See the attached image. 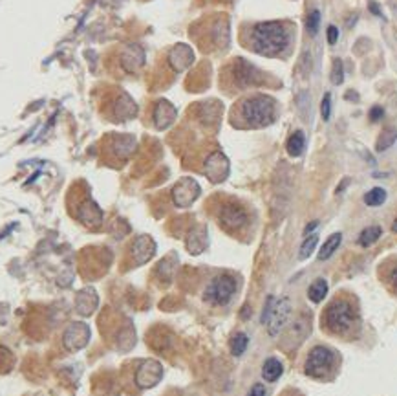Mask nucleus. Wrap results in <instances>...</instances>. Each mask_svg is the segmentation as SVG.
<instances>
[{"label": "nucleus", "instance_id": "obj_22", "mask_svg": "<svg viewBox=\"0 0 397 396\" xmlns=\"http://www.w3.org/2000/svg\"><path fill=\"white\" fill-rule=\"evenodd\" d=\"M317 244H319V235L317 233H311V235H308V237L304 238V243H302V246H300V252H299V259L300 261H304V259H308L311 253L315 252V247H317Z\"/></svg>", "mask_w": 397, "mask_h": 396}, {"label": "nucleus", "instance_id": "obj_5", "mask_svg": "<svg viewBox=\"0 0 397 396\" xmlns=\"http://www.w3.org/2000/svg\"><path fill=\"white\" fill-rule=\"evenodd\" d=\"M236 279L233 275H218V277L212 279L205 288V301H209L211 305H227V303L233 299L236 292Z\"/></svg>", "mask_w": 397, "mask_h": 396}, {"label": "nucleus", "instance_id": "obj_28", "mask_svg": "<svg viewBox=\"0 0 397 396\" xmlns=\"http://www.w3.org/2000/svg\"><path fill=\"white\" fill-rule=\"evenodd\" d=\"M320 114H322L324 121L332 118V94H324L322 103H320Z\"/></svg>", "mask_w": 397, "mask_h": 396}, {"label": "nucleus", "instance_id": "obj_14", "mask_svg": "<svg viewBox=\"0 0 397 396\" xmlns=\"http://www.w3.org/2000/svg\"><path fill=\"white\" fill-rule=\"evenodd\" d=\"M88 337V327H86L84 323H74V325L66 330V334H64V345L68 346V349L72 346V351H74V349H81V346L86 345Z\"/></svg>", "mask_w": 397, "mask_h": 396}, {"label": "nucleus", "instance_id": "obj_2", "mask_svg": "<svg viewBox=\"0 0 397 396\" xmlns=\"http://www.w3.org/2000/svg\"><path fill=\"white\" fill-rule=\"evenodd\" d=\"M240 118L245 127H267L277 118V103L270 96H253L240 103Z\"/></svg>", "mask_w": 397, "mask_h": 396}, {"label": "nucleus", "instance_id": "obj_27", "mask_svg": "<svg viewBox=\"0 0 397 396\" xmlns=\"http://www.w3.org/2000/svg\"><path fill=\"white\" fill-rule=\"evenodd\" d=\"M306 26H308L309 33L317 35L319 26H320V11H317V10L311 11V13L308 15V22H306Z\"/></svg>", "mask_w": 397, "mask_h": 396}, {"label": "nucleus", "instance_id": "obj_4", "mask_svg": "<svg viewBox=\"0 0 397 396\" xmlns=\"http://www.w3.org/2000/svg\"><path fill=\"white\" fill-rule=\"evenodd\" d=\"M335 352L328 346H315L306 360V374L311 378H326L334 371Z\"/></svg>", "mask_w": 397, "mask_h": 396}, {"label": "nucleus", "instance_id": "obj_7", "mask_svg": "<svg viewBox=\"0 0 397 396\" xmlns=\"http://www.w3.org/2000/svg\"><path fill=\"white\" fill-rule=\"evenodd\" d=\"M290 314H291V303L288 297H280L279 301L275 299L273 303V307H271V312L267 314L265 317V327H267V332H270V336H277L284 325L288 323L290 319Z\"/></svg>", "mask_w": 397, "mask_h": 396}, {"label": "nucleus", "instance_id": "obj_33", "mask_svg": "<svg viewBox=\"0 0 397 396\" xmlns=\"http://www.w3.org/2000/svg\"><path fill=\"white\" fill-rule=\"evenodd\" d=\"M392 281H394V287L397 288V268L394 270V273H392Z\"/></svg>", "mask_w": 397, "mask_h": 396}, {"label": "nucleus", "instance_id": "obj_26", "mask_svg": "<svg viewBox=\"0 0 397 396\" xmlns=\"http://www.w3.org/2000/svg\"><path fill=\"white\" fill-rule=\"evenodd\" d=\"M329 79H332V83L334 84H343L344 66H343V61L341 59L334 61V68H332V75H329Z\"/></svg>", "mask_w": 397, "mask_h": 396}, {"label": "nucleus", "instance_id": "obj_12", "mask_svg": "<svg viewBox=\"0 0 397 396\" xmlns=\"http://www.w3.org/2000/svg\"><path fill=\"white\" fill-rule=\"evenodd\" d=\"M178 112L174 109V105L169 103L167 99H159L154 107V112H153V121L156 125L157 130H163L171 127L174 123V119H176Z\"/></svg>", "mask_w": 397, "mask_h": 396}, {"label": "nucleus", "instance_id": "obj_24", "mask_svg": "<svg viewBox=\"0 0 397 396\" xmlns=\"http://www.w3.org/2000/svg\"><path fill=\"white\" fill-rule=\"evenodd\" d=\"M247 345H249V337H247V334L238 332V334L231 340V352H233L235 356H242L245 352V349H247Z\"/></svg>", "mask_w": 397, "mask_h": 396}, {"label": "nucleus", "instance_id": "obj_23", "mask_svg": "<svg viewBox=\"0 0 397 396\" xmlns=\"http://www.w3.org/2000/svg\"><path fill=\"white\" fill-rule=\"evenodd\" d=\"M384 200H387V191L382 188H373L364 195V204H366V206H372V208L381 206Z\"/></svg>", "mask_w": 397, "mask_h": 396}, {"label": "nucleus", "instance_id": "obj_31", "mask_svg": "<svg viewBox=\"0 0 397 396\" xmlns=\"http://www.w3.org/2000/svg\"><path fill=\"white\" fill-rule=\"evenodd\" d=\"M247 396H265V387L262 383H256V386H253V389H251Z\"/></svg>", "mask_w": 397, "mask_h": 396}, {"label": "nucleus", "instance_id": "obj_30", "mask_svg": "<svg viewBox=\"0 0 397 396\" xmlns=\"http://www.w3.org/2000/svg\"><path fill=\"white\" fill-rule=\"evenodd\" d=\"M338 40V30L335 26H329L328 28V43L329 45H335Z\"/></svg>", "mask_w": 397, "mask_h": 396}, {"label": "nucleus", "instance_id": "obj_13", "mask_svg": "<svg viewBox=\"0 0 397 396\" xmlns=\"http://www.w3.org/2000/svg\"><path fill=\"white\" fill-rule=\"evenodd\" d=\"M145 65V52L139 45L125 46L121 54V66L127 72H136L138 68Z\"/></svg>", "mask_w": 397, "mask_h": 396}, {"label": "nucleus", "instance_id": "obj_29", "mask_svg": "<svg viewBox=\"0 0 397 396\" xmlns=\"http://www.w3.org/2000/svg\"><path fill=\"white\" fill-rule=\"evenodd\" d=\"M382 116H384L382 107H373V109L370 110V119H372V121H379V119H382Z\"/></svg>", "mask_w": 397, "mask_h": 396}, {"label": "nucleus", "instance_id": "obj_34", "mask_svg": "<svg viewBox=\"0 0 397 396\" xmlns=\"http://www.w3.org/2000/svg\"><path fill=\"white\" fill-rule=\"evenodd\" d=\"M392 231H394V233H397V218H396V222L392 224Z\"/></svg>", "mask_w": 397, "mask_h": 396}, {"label": "nucleus", "instance_id": "obj_32", "mask_svg": "<svg viewBox=\"0 0 397 396\" xmlns=\"http://www.w3.org/2000/svg\"><path fill=\"white\" fill-rule=\"evenodd\" d=\"M317 226H319V222H317V220H315V222L309 224V226H306V229H304V237H308V235H311V233H313V229L317 228Z\"/></svg>", "mask_w": 397, "mask_h": 396}, {"label": "nucleus", "instance_id": "obj_18", "mask_svg": "<svg viewBox=\"0 0 397 396\" xmlns=\"http://www.w3.org/2000/svg\"><path fill=\"white\" fill-rule=\"evenodd\" d=\"M286 148H288L290 156L299 158L300 154L304 153V148H306L304 132H302V130H297V132L291 134L290 139H288V144H286Z\"/></svg>", "mask_w": 397, "mask_h": 396}, {"label": "nucleus", "instance_id": "obj_16", "mask_svg": "<svg viewBox=\"0 0 397 396\" xmlns=\"http://www.w3.org/2000/svg\"><path fill=\"white\" fill-rule=\"evenodd\" d=\"M154 250H156V246H154V241L150 237L143 235V237L136 238V243L132 244V255L136 259V264L147 263L148 259L154 255Z\"/></svg>", "mask_w": 397, "mask_h": 396}, {"label": "nucleus", "instance_id": "obj_20", "mask_svg": "<svg viewBox=\"0 0 397 396\" xmlns=\"http://www.w3.org/2000/svg\"><path fill=\"white\" fill-rule=\"evenodd\" d=\"M326 294H328V282L324 281V279H317V281L311 284V287L308 288V297L309 301L313 303H320L326 297Z\"/></svg>", "mask_w": 397, "mask_h": 396}, {"label": "nucleus", "instance_id": "obj_15", "mask_svg": "<svg viewBox=\"0 0 397 396\" xmlns=\"http://www.w3.org/2000/svg\"><path fill=\"white\" fill-rule=\"evenodd\" d=\"M77 218L81 222H84L86 226H92V228H98L101 220H103V211L92 202V200H84L81 206L77 208Z\"/></svg>", "mask_w": 397, "mask_h": 396}, {"label": "nucleus", "instance_id": "obj_11", "mask_svg": "<svg viewBox=\"0 0 397 396\" xmlns=\"http://www.w3.org/2000/svg\"><path fill=\"white\" fill-rule=\"evenodd\" d=\"M233 79L238 86H253V84L260 83V74L258 70L253 65H249L247 61L244 59H236L235 61V68H233Z\"/></svg>", "mask_w": 397, "mask_h": 396}, {"label": "nucleus", "instance_id": "obj_8", "mask_svg": "<svg viewBox=\"0 0 397 396\" xmlns=\"http://www.w3.org/2000/svg\"><path fill=\"white\" fill-rule=\"evenodd\" d=\"M200 197V185L192 178H183L172 189V198L178 208H187L191 206L196 198Z\"/></svg>", "mask_w": 397, "mask_h": 396}, {"label": "nucleus", "instance_id": "obj_21", "mask_svg": "<svg viewBox=\"0 0 397 396\" xmlns=\"http://www.w3.org/2000/svg\"><path fill=\"white\" fill-rule=\"evenodd\" d=\"M381 233H382V229L379 228V226H370V228L361 231V235H359V244L364 247L372 246V244L377 243L379 237H381Z\"/></svg>", "mask_w": 397, "mask_h": 396}, {"label": "nucleus", "instance_id": "obj_6", "mask_svg": "<svg viewBox=\"0 0 397 396\" xmlns=\"http://www.w3.org/2000/svg\"><path fill=\"white\" fill-rule=\"evenodd\" d=\"M218 220H220V226L227 231L235 233L240 231L242 228L247 226V211L242 208L240 204L236 202H227L220 208V213H218Z\"/></svg>", "mask_w": 397, "mask_h": 396}, {"label": "nucleus", "instance_id": "obj_3", "mask_svg": "<svg viewBox=\"0 0 397 396\" xmlns=\"http://www.w3.org/2000/svg\"><path fill=\"white\" fill-rule=\"evenodd\" d=\"M324 323L335 334H344L355 323V308L346 299H337L329 305L326 314H324Z\"/></svg>", "mask_w": 397, "mask_h": 396}, {"label": "nucleus", "instance_id": "obj_10", "mask_svg": "<svg viewBox=\"0 0 397 396\" xmlns=\"http://www.w3.org/2000/svg\"><path fill=\"white\" fill-rule=\"evenodd\" d=\"M167 61L169 66H171L174 72H185V70L191 68L192 63H194V52H192L191 46L176 45L169 52Z\"/></svg>", "mask_w": 397, "mask_h": 396}, {"label": "nucleus", "instance_id": "obj_1", "mask_svg": "<svg viewBox=\"0 0 397 396\" xmlns=\"http://www.w3.org/2000/svg\"><path fill=\"white\" fill-rule=\"evenodd\" d=\"M290 40V28L284 22L270 20V22H258V24L251 26L249 37H247L245 45L255 54L277 57L288 50Z\"/></svg>", "mask_w": 397, "mask_h": 396}, {"label": "nucleus", "instance_id": "obj_19", "mask_svg": "<svg viewBox=\"0 0 397 396\" xmlns=\"http://www.w3.org/2000/svg\"><path fill=\"white\" fill-rule=\"evenodd\" d=\"M282 371H284L282 363L277 358H270V360H265L264 367H262V376L265 381H277L282 376Z\"/></svg>", "mask_w": 397, "mask_h": 396}, {"label": "nucleus", "instance_id": "obj_9", "mask_svg": "<svg viewBox=\"0 0 397 396\" xmlns=\"http://www.w3.org/2000/svg\"><path fill=\"white\" fill-rule=\"evenodd\" d=\"M203 171H205L207 178L211 182H224L227 178V174H229V162L221 153H212L205 160V169Z\"/></svg>", "mask_w": 397, "mask_h": 396}, {"label": "nucleus", "instance_id": "obj_17", "mask_svg": "<svg viewBox=\"0 0 397 396\" xmlns=\"http://www.w3.org/2000/svg\"><path fill=\"white\" fill-rule=\"evenodd\" d=\"M341 243H343V233H334V235H329V237L326 238V243L322 244V247H320L319 261H328V259L337 252Z\"/></svg>", "mask_w": 397, "mask_h": 396}, {"label": "nucleus", "instance_id": "obj_25", "mask_svg": "<svg viewBox=\"0 0 397 396\" xmlns=\"http://www.w3.org/2000/svg\"><path fill=\"white\" fill-rule=\"evenodd\" d=\"M397 139V129H387L384 132L381 134V138L377 142V151L382 153V151H387V148L392 147L396 144Z\"/></svg>", "mask_w": 397, "mask_h": 396}]
</instances>
